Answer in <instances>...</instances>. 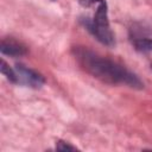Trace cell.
I'll list each match as a JSON object with an SVG mask.
<instances>
[{"label": "cell", "mask_w": 152, "mask_h": 152, "mask_svg": "<svg viewBox=\"0 0 152 152\" xmlns=\"http://www.w3.org/2000/svg\"><path fill=\"white\" fill-rule=\"evenodd\" d=\"M72 55L78 65L90 76L112 86H126L133 89H142L144 83L137 74L122 64L103 57L88 48L75 46Z\"/></svg>", "instance_id": "1"}, {"label": "cell", "mask_w": 152, "mask_h": 152, "mask_svg": "<svg viewBox=\"0 0 152 152\" xmlns=\"http://www.w3.org/2000/svg\"><path fill=\"white\" fill-rule=\"evenodd\" d=\"M78 2L84 8H89L90 6L95 7V12L91 17H80V23L83 27H86V30L101 44L114 46L115 37L109 25L106 0H78Z\"/></svg>", "instance_id": "2"}, {"label": "cell", "mask_w": 152, "mask_h": 152, "mask_svg": "<svg viewBox=\"0 0 152 152\" xmlns=\"http://www.w3.org/2000/svg\"><path fill=\"white\" fill-rule=\"evenodd\" d=\"M14 70L17 72L18 83H20V84H24V86L33 88V89H39L45 83V78L42 74H39L38 71H36L31 68H27L23 64H15Z\"/></svg>", "instance_id": "3"}, {"label": "cell", "mask_w": 152, "mask_h": 152, "mask_svg": "<svg viewBox=\"0 0 152 152\" xmlns=\"http://www.w3.org/2000/svg\"><path fill=\"white\" fill-rule=\"evenodd\" d=\"M0 52L10 57H21L27 53V48L12 39H2L0 44Z\"/></svg>", "instance_id": "4"}, {"label": "cell", "mask_w": 152, "mask_h": 152, "mask_svg": "<svg viewBox=\"0 0 152 152\" xmlns=\"http://www.w3.org/2000/svg\"><path fill=\"white\" fill-rule=\"evenodd\" d=\"M131 42L137 51L142 52V53L152 52V38L133 34V36H131Z\"/></svg>", "instance_id": "5"}, {"label": "cell", "mask_w": 152, "mask_h": 152, "mask_svg": "<svg viewBox=\"0 0 152 152\" xmlns=\"http://www.w3.org/2000/svg\"><path fill=\"white\" fill-rule=\"evenodd\" d=\"M1 74L11 82V83H18V77H17V72L14 69H12L5 59H1V66H0Z\"/></svg>", "instance_id": "6"}, {"label": "cell", "mask_w": 152, "mask_h": 152, "mask_svg": "<svg viewBox=\"0 0 152 152\" xmlns=\"http://www.w3.org/2000/svg\"><path fill=\"white\" fill-rule=\"evenodd\" d=\"M56 150H58V151H76L77 148H76L75 146L70 145L69 142L58 140V141L56 142Z\"/></svg>", "instance_id": "7"}]
</instances>
